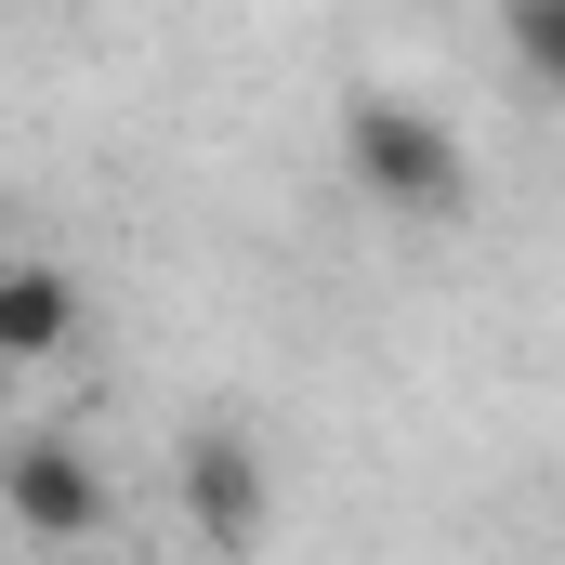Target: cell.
<instances>
[{
	"mask_svg": "<svg viewBox=\"0 0 565 565\" xmlns=\"http://www.w3.org/2000/svg\"><path fill=\"white\" fill-rule=\"evenodd\" d=\"M513 66H526V79L565 66V0H513Z\"/></svg>",
	"mask_w": 565,
	"mask_h": 565,
	"instance_id": "cell-5",
	"label": "cell"
},
{
	"mask_svg": "<svg viewBox=\"0 0 565 565\" xmlns=\"http://www.w3.org/2000/svg\"><path fill=\"white\" fill-rule=\"evenodd\" d=\"M171 473H184V526H198L224 565L264 553V526H277V473H264V447H250L237 422H198Z\"/></svg>",
	"mask_w": 565,
	"mask_h": 565,
	"instance_id": "cell-2",
	"label": "cell"
},
{
	"mask_svg": "<svg viewBox=\"0 0 565 565\" xmlns=\"http://www.w3.org/2000/svg\"><path fill=\"white\" fill-rule=\"evenodd\" d=\"M79 342V277L53 264V250H13L0 264V369H40V355H66Z\"/></svg>",
	"mask_w": 565,
	"mask_h": 565,
	"instance_id": "cell-4",
	"label": "cell"
},
{
	"mask_svg": "<svg viewBox=\"0 0 565 565\" xmlns=\"http://www.w3.org/2000/svg\"><path fill=\"white\" fill-rule=\"evenodd\" d=\"M342 171H355V198H382L395 224H447V211H473V158L460 132L408 106V93H355L342 106Z\"/></svg>",
	"mask_w": 565,
	"mask_h": 565,
	"instance_id": "cell-1",
	"label": "cell"
},
{
	"mask_svg": "<svg viewBox=\"0 0 565 565\" xmlns=\"http://www.w3.org/2000/svg\"><path fill=\"white\" fill-rule=\"evenodd\" d=\"M0 513L40 553H79V540H106V460L79 434H26V447H0Z\"/></svg>",
	"mask_w": 565,
	"mask_h": 565,
	"instance_id": "cell-3",
	"label": "cell"
}]
</instances>
